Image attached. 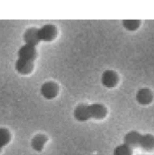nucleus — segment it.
Returning a JSON list of instances; mask_svg holds the SVG:
<instances>
[{"label": "nucleus", "mask_w": 154, "mask_h": 155, "mask_svg": "<svg viewBox=\"0 0 154 155\" xmlns=\"http://www.w3.org/2000/svg\"><path fill=\"white\" fill-rule=\"evenodd\" d=\"M74 116L79 122H86V121L90 120L89 104H81L77 105L74 109Z\"/></svg>", "instance_id": "9d476101"}, {"label": "nucleus", "mask_w": 154, "mask_h": 155, "mask_svg": "<svg viewBox=\"0 0 154 155\" xmlns=\"http://www.w3.org/2000/svg\"><path fill=\"white\" fill-rule=\"evenodd\" d=\"M15 67L18 74H20L22 75H28L34 70V63L18 58L15 62Z\"/></svg>", "instance_id": "1a4fd4ad"}, {"label": "nucleus", "mask_w": 154, "mask_h": 155, "mask_svg": "<svg viewBox=\"0 0 154 155\" xmlns=\"http://www.w3.org/2000/svg\"><path fill=\"white\" fill-rule=\"evenodd\" d=\"M24 41H25V45L35 47L41 42L40 37H39L38 29L34 28V27L28 28L24 34Z\"/></svg>", "instance_id": "0eeeda50"}, {"label": "nucleus", "mask_w": 154, "mask_h": 155, "mask_svg": "<svg viewBox=\"0 0 154 155\" xmlns=\"http://www.w3.org/2000/svg\"><path fill=\"white\" fill-rule=\"evenodd\" d=\"M38 32L40 40L44 42H51L54 40L58 34V30L54 25H44L40 29H38Z\"/></svg>", "instance_id": "7ed1b4c3"}, {"label": "nucleus", "mask_w": 154, "mask_h": 155, "mask_svg": "<svg viewBox=\"0 0 154 155\" xmlns=\"http://www.w3.org/2000/svg\"><path fill=\"white\" fill-rule=\"evenodd\" d=\"M1 151H2V148L0 147V153H1Z\"/></svg>", "instance_id": "dca6fc26"}, {"label": "nucleus", "mask_w": 154, "mask_h": 155, "mask_svg": "<svg viewBox=\"0 0 154 155\" xmlns=\"http://www.w3.org/2000/svg\"><path fill=\"white\" fill-rule=\"evenodd\" d=\"M142 134L137 131H130L123 137V144L133 149L139 148Z\"/></svg>", "instance_id": "423d86ee"}, {"label": "nucleus", "mask_w": 154, "mask_h": 155, "mask_svg": "<svg viewBox=\"0 0 154 155\" xmlns=\"http://www.w3.org/2000/svg\"><path fill=\"white\" fill-rule=\"evenodd\" d=\"M89 114L90 119L103 120L108 115V110L106 106L102 104H89Z\"/></svg>", "instance_id": "20e7f679"}, {"label": "nucleus", "mask_w": 154, "mask_h": 155, "mask_svg": "<svg viewBox=\"0 0 154 155\" xmlns=\"http://www.w3.org/2000/svg\"><path fill=\"white\" fill-rule=\"evenodd\" d=\"M123 25L128 31H136L141 26V21L140 20H123Z\"/></svg>", "instance_id": "4468645a"}, {"label": "nucleus", "mask_w": 154, "mask_h": 155, "mask_svg": "<svg viewBox=\"0 0 154 155\" xmlns=\"http://www.w3.org/2000/svg\"><path fill=\"white\" fill-rule=\"evenodd\" d=\"M17 54H18L19 59H23V60H26V61H30L34 63V61L37 57V51L35 47L34 46L24 45L23 46L19 48Z\"/></svg>", "instance_id": "39448f33"}, {"label": "nucleus", "mask_w": 154, "mask_h": 155, "mask_svg": "<svg viewBox=\"0 0 154 155\" xmlns=\"http://www.w3.org/2000/svg\"><path fill=\"white\" fill-rule=\"evenodd\" d=\"M59 94V85L52 81L45 82L41 87V94L47 100H53Z\"/></svg>", "instance_id": "f03ea898"}, {"label": "nucleus", "mask_w": 154, "mask_h": 155, "mask_svg": "<svg viewBox=\"0 0 154 155\" xmlns=\"http://www.w3.org/2000/svg\"><path fill=\"white\" fill-rule=\"evenodd\" d=\"M101 82L102 84L108 89L114 88L119 84V75L113 70H106L102 74Z\"/></svg>", "instance_id": "f257e3e1"}, {"label": "nucleus", "mask_w": 154, "mask_h": 155, "mask_svg": "<svg viewBox=\"0 0 154 155\" xmlns=\"http://www.w3.org/2000/svg\"><path fill=\"white\" fill-rule=\"evenodd\" d=\"M154 99L153 93L148 88H142L136 94V101L141 105H149Z\"/></svg>", "instance_id": "6e6552de"}, {"label": "nucleus", "mask_w": 154, "mask_h": 155, "mask_svg": "<svg viewBox=\"0 0 154 155\" xmlns=\"http://www.w3.org/2000/svg\"><path fill=\"white\" fill-rule=\"evenodd\" d=\"M48 142V138L44 135V134H36L31 141V145H32V148L40 153L44 150V147L45 145V143Z\"/></svg>", "instance_id": "f8f14e48"}, {"label": "nucleus", "mask_w": 154, "mask_h": 155, "mask_svg": "<svg viewBox=\"0 0 154 155\" xmlns=\"http://www.w3.org/2000/svg\"><path fill=\"white\" fill-rule=\"evenodd\" d=\"M113 155H133V150L127 145L123 143V144L118 145L114 149Z\"/></svg>", "instance_id": "2eb2a0df"}, {"label": "nucleus", "mask_w": 154, "mask_h": 155, "mask_svg": "<svg viewBox=\"0 0 154 155\" xmlns=\"http://www.w3.org/2000/svg\"><path fill=\"white\" fill-rule=\"evenodd\" d=\"M139 147L146 152V153H152L154 151V135L151 134H142L140 145Z\"/></svg>", "instance_id": "9b49d317"}, {"label": "nucleus", "mask_w": 154, "mask_h": 155, "mask_svg": "<svg viewBox=\"0 0 154 155\" xmlns=\"http://www.w3.org/2000/svg\"><path fill=\"white\" fill-rule=\"evenodd\" d=\"M11 141V134L5 128H0V147L6 146Z\"/></svg>", "instance_id": "ddd939ff"}]
</instances>
